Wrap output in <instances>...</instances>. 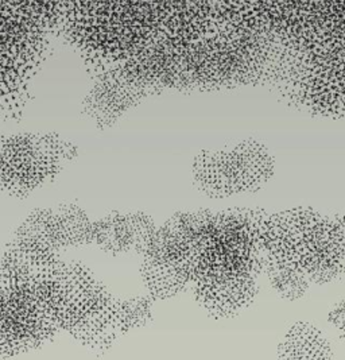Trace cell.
Returning a JSON list of instances; mask_svg holds the SVG:
<instances>
[{
	"mask_svg": "<svg viewBox=\"0 0 345 360\" xmlns=\"http://www.w3.org/2000/svg\"><path fill=\"white\" fill-rule=\"evenodd\" d=\"M317 336L290 332L280 345V360H314L315 352L313 345L317 344Z\"/></svg>",
	"mask_w": 345,
	"mask_h": 360,
	"instance_id": "1",
	"label": "cell"
}]
</instances>
